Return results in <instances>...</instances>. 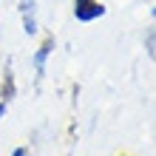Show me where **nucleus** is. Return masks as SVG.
<instances>
[{
	"label": "nucleus",
	"instance_id": "nucleus-1",
	"mask_svg": "<svg viewBox=\"0 0 156 156\" xmlns=\"http://www.w3.org/2000/svg\"><path fill=\"white\" fill-rule=\"evenodd\" d=\"M105 14L102 0H74V17L80 23H94Z\"/></svg>",
	"mask_w": 156,
	"mask_h": 156
},
{
	"label": "nucleus",
	"instance_id": "nucleus-2",
	"mask_svg": "<svg viewBox=\"0 0 156 156\" xmlns=\"http://www.w3.org/2000/svg\"><path fill=\"white\" fill-rule=\"evenodd\" d=\"M17 12H20V20H23V31L29 37H34L40 31V26H37V0H20Z\"/></svg>",
	"mask_w": 156,
	"mask_h": 156
},
{
	"label": "nucleus",
	"instance_id": "nucleus-3",
	"mask_svg": "<svg viewBox=\"0 0 156 156\" xmlns=\"http://www.w3.org/2000/svg\"><path fill=\"white\" fill-rule=\"evenodd\" d=\"M51 51H54V40H51V37L45 40L37 51H34V60H31V62H34V71H37V74H43V71H45V62H48Z\"/></svg>",
	"mask_w": 156,
	"mask_h": 156
},
{
	"label": "nucleus",
	"instance_id": "nucleus-4",
	"mask_svg": "<svg viewBox=\"0 0 156 156\" xmlns=\"http://www.w3.org/2000/svg\"><path fill=\"white\" fill-rule=\"evenodd\" d=\"M12 156H29V151H26V148H14Z\"/></svg>",
	"mask_w": 156,
	"mask_h": 156
},
{
	"label": "nucleus",
	"instance_id": "nucleus-5",
	"mask_svg": "<svg viewBox=\"0 0 156 156\" xmlns=\"http://www.w3.org/2000/svg\"><path fill=\"white\" fill-rule=\"evenodd\" d=\"M3 114H6V102H0V119H3Z\"/></svg>",
	"mask_w": 156,
	"mask_h": 156
}]
</instances>
